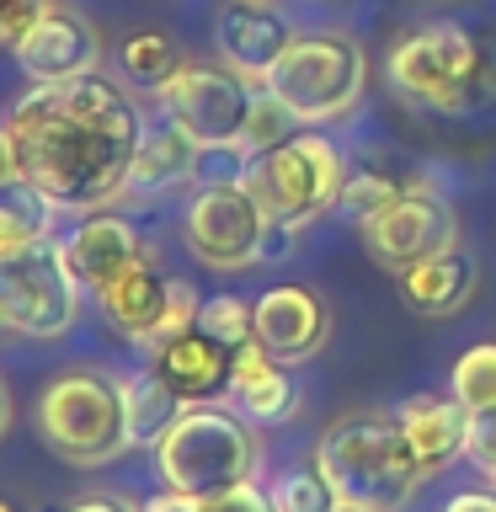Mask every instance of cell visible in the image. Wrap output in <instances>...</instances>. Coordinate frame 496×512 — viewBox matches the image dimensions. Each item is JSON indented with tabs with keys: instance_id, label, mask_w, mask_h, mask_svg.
<instances>
[{
	"instance_id": "1",
	"label": "cell",
	"mask_w": 496,
	"mask_h": 512,
	"mask_svg": "<svg viewBox=\"0 0 496 512\" xmlns=\"http://www.w3.org/2000/svg\"><path fill=\"white\" fill-rule=\"evenodd\" d=\"M6 128L16 134L27 182L54 208L86 214L128 192V166H134L144 118L123 86L91 70L75 80L27 86Z\"/></svg>"
},
{
	"instance_id": "2",
	"label": "cell",
	"mask_w": 496,
	"mask_h": 512,
	"mask_svg": "<svg viewBox=\"0 0 496 512\" xmlns=\"http://www.w3.org/2000/svg\"><path fill=\"white\" fill-rule=\"evenodd\" d=\"M315 470L326 475L336 502L358 512H400L427 480L395 411H352L331 422L315 443Z\"/></svg>"
},
{
	"instance_id": "3",
	"label": "cell",
	"mask_w": 496,
	"mask_h": 512,
	"mask_svg": "<svg viewBox=\"0 0 496 512\" xmlns=\"http://www.w3.org/2000/svg\"><path fill=\"white\" fill-rule=\"evenodd\" d=\"M390 86L427 112H475L496 102V54L454 22H427L390 48Z\"/></svg>"
},
{
	"instance_id": "4",
	"label": "cell",
	"mask_w": 496,
	"mask_h": 512,
	"mask_svg": "<svg viewBox=\"0 0 496 512\" xmlns=\"http://www.w3.org/2000/svg\"><path fill=\"white\" fill-rule=\"evenodd\" d=\"M256 464H262L256 422H246L240 411L214 406V400L182 406L171 432L155 443L160 480L187 496H219L230 486H246V480H256Z\"/></svg>"
},
{
	"instance_id": "5",
	"label": "cell",
	"mask_w": 496,
	"mask_h": 512,
	"mask_svg": "<svg viewBox=\"0 0 496 512\" xmlns=\"http://www.w3.org/2000/svg\"><path fill=\"white\" fill-rule=\"evenodd\" d=\"M38 432L59 459L96 470L128 454V411H123V384L96 374V368H70L48 379L38 395Z\"/></svg>"
},
{
	"instance_id": "6",
	"label": "cell",
	"mask_w": 496,
	"mask_h": 512,
	"mask_svg": "<svg viewBox=\"0 0 496 512\" xmlns=\"http://www.w3.org/2000/svg\"><path fill=\"white\" fill-rule=\"evenodd\" d=\"M262 86L278 96L304 128L336 123L363 102V86H368L363 43L352 38V32H336V27L294 38L283 48V59L267 70Z\"/></svg>"
},
{
	"instance_id": "7",
	"label": "cell",
	"mask_w": 496,
	"mask_h": 512,
	"mask_svg": "<svg viewBox=\"0 0 496 512\" xmlns=\"http://www.w3.org/2000/svg\"><path fill=\"white\" fill-rule=\"evenodd\" d=\"M240 182L256 192V203L267 208L272 224L304 230V224H315L320 214L336 208L347 187V160L326 134H288L283 144L251 155Z\"/></svg>"
},
{
	"instance_id": "8",
	"label": "cell",
	"mask_w": 496,
	"mask_h": 512,
	"mask_svg": "<svg viewBox=\"0 0 496 512\" xmlns=\"http://www.w3.org/2000/svg\"><path fill=\"white\" fill-rule=\"evenodd\" d=\"M75 315H80V283L64 267L59 240L0 256V331L54 342L75 326Z\"/></svg>"
},
{
	"instance_id": "9",
	"label": "cell",
	"mask_w": 496,
	"mask_h": 512,
	"mask_svg": "<svg viewBox=\"0 0 496 512\" xmlns=\"http://www.w3.org/2000/svg\"><path fill=\"white\" fill-rule=\"evenodd\" d=\"M182 235H187V246L203 267L240 272V267L267 262L272 219L246 182H208V187L192 192Z\"/></svg>"
},
{
	"instance_id": "10",
	"label": "cell",
	"mask_w": 496,
	"mask_h": 512,
	"mask_svg": "<svg viewBox=\"0 0 496 512\" xmlns=\"http://www.w3.org/2000/svg\"><path fill=\"white\" fill-rule=\"evenodd\" d=\"M251 102H256V80L235 75L230 64H182L160 86L166 118L187 139H198L203 150H240Z\"/></svg>"
},
{
	"instance_id": "11",
	"label": "cell",
	"mask_w": 496,
	"mask_h": 512,
	"mask_svg": "<svg viewBox=\"0 0 496 512\" xmlns=\"http://www.w3.org/2000/svg\"><path fill=\"white\" fill-rule=\"evenodd\" d=\"M358 230L368 240V256H374L384 272H400V267L422 262V256H438L448 246H459V214L432 182H406L400 198L368 224H358Z\"/></svg>"
},
{
	"instance_id": "12",
	"label": "cell",
	"mask_w": 496,
	"mask_h": 512,
	"mask_svg": "<svg viewBox=\"0 0 496 512\" xmlns=\"http://www.w3.org/2000/svg\"><path fill=\"white\" fill-rule=\"evenodd\" d=\"M11 54H16V64H22V75L32 86H48V80L91 75L96 64H102V38H96V27L75 6L54 0V6L27 27V38L16 43Z\"/></svg>"
},
{
	"instance_id": "13",
	"label": "cell",
	"mask_w": 496,
	"mask_h": 512,
	"mask_svg": "<svg viewBox=\"0 0 496 512\" xmlns=\"http://www.w3.org/2000/svg\"><path fill=\"white\" fill-rule=\"evenodd\" d=\"M251 310H256V342H262L278 363H304L326 347L331 315H326V304H320L315 288L278 283V288H267Z\"/></svg>"
},
{
	"instance_id": "14",
	"label": "cell",
	"mask_w": 496,
	"mask_h": 512,
	"mask_svg": "<svg viewBox=\"0 0 496 512\" xmlns=\"http://www.w3.org/2000/svg\"><path fill=\"white\" fill-rule=\"evenodd\" d=\"M171 283L176 278H166V272L155 267V256L144 251L139 262H128L112 283L96 288V304H102L107 326L118 331L123 342H134L139 352H150L160 320H166V310H171Z\"/></svg>"
},
{
	"instance_id": "15",
	"label": "cell",
	"mask_w": 496,
	"mask_h": 512,
	"mask_svg": "<svg viewBox=\"0 0 496 512\" xmlns=\"http://www.w3.org/2000/svg\"><path fill=\"white\" fill-rule=\"evenodd\" d=\"M214 43H219V59L235 75L262 86L267 70L283 59V48L294 43V32H288L283 11H272L267 0H230L214 22Z\"/></svg>"
},
{
	"instance_id": "16",
	"label": "cell",
	"mask_w": 496,
	"mask_h": 512,
	"mask_svg": "<svg viewBox=\"0 0 496 512\" xmlns=\"http://www.w3.org/2000/svg\"><path fill=\"white\" fill-rule=\"evenodd\" d=\"M150 368L171 384L187 406H203V400L230 395V374H235V347L214 342L208 331L192 326L187 336H176L160 352H150Z\"/></svg>"
},
{
	"instance_id": "17",
	"label": "cell",
	"mask_w": 496,
	"mask_h": 512,
	"mask_svg": "<svg viewBox=\"0 0 496 512\" xmlns=\"http://www.w3.org/2000/svg\"><path fill=\"white\" fill-rule=\"evenodd\" d=\"M59 256H64V267L75 272V283L96 294V288L112 283L128 262H139L144 240H139L134 224L118 219V214H91V219H80L75 230L59 240Z\"/></svg>"
},
{
	"instance_id": "18",
	"label": "cell",
	"mask_w": 496,
	"mask_h": 512,
	"mask_svg": "<svg viewBox=\"0 0 496 512\" xmlns=\"http://www.w3.org/2000/svg\"><path fill=\"white\" fill-rule=\"evenodd\" d=\"M395 283H400V299H406L411 315L443 320V315H459L464 304L475 299L480 272H475V262H470L459 246H448V251H438V256H422V262L400 267Z\"/></svg>"
},
{
	"instance_id": "19",
	"label": "cell",
	"mask_w": 496,
	"mask_h": 512,
	"mask_svg": "<svg viewBox=\"0 0 496 512\" xmlns=\"http://www.w3.org/2000/svg\"><path fill=\"white\" fill-rule=\"evenodd\" d=\"M395 422L406 432L411 454L422 459V470H443L448 459L464 454V432H470V411L454 395H406L395 406Z\"/></svg>"
},
{
	"instance_id": "20",
	"label": "cell",
	"mask_w": 496,
	"mask_h": 512,
	"mask_svg": "<svg viewBox=\"0 0 496 512\" xmlns=\"http://www.w3.org/2000/svg\"><path fill=\"white\" fill-rule=\"evenodd\" d=\"M230 400L240 406V416L256 427L283 422L299 411V384L288 379V363H278L262 342L235 352V374H230Z\"/></svg>"
},
{
	"instance_id": "21",
	"label": "cell",
	"mask_w": 496,
	"mask_h": 512,
	"mask_svg": "<svg viewBox=\"0 0 496 512\" xmlns=\"http://www.w3.org/2000/svg\"><path fill=\"white\" fill-rule=\"evenodd\" d=\"M198 155H203V144L187 139L171 118L144 128L139 150H134V166H128V192H171V187H182L187 176L198 171Z\"/></svg>"
},
{
	"instance_id": "22",
	"label": "cell",
	"mask_w": 496,
	"mask_h": 512,
	"mask_svg": "<svg viewBox=\"0 0 496 512\" xmlns=\"http://www.w3.org/2000/svg\"><path fill=\"white\" fill-rule=\"evenodd\" d=\"M118 384H123V411H128V443H134V448H150V454H155V443L171 432V422L182 416L187 400L176 395L150 363L118 374Z\"/></svg>"
},
{
	"instance_id": "23",
	"label": "cell",
	"mask_w": 496,
	"mask_h": 512,
	"mask_svg": "<svg viewBox=\"0 0 496 512\" xmlns=\"http://www.w3.org/2000/svg\"><path fill=\"white\" fill-rule=\"evenodd\" d=\"M54 240V203L43 198L32 182L0 192V256H16V251H32Z\"/></svg>"
},
{
	"instance_id": "24",
	"label": "cell",
	"mask_w": 496,
	"mask_h": 512,
	"mask_svg": "<svg viewBox=\"0 0 496 512\" xmlns=\"http://www.w3.org/2000/svg\"><path fill=\"white\" fill-rule=\"evenodd\" d=\"M182 48H176L166 32H134L123 48H118V70H123V80L128 86H144V91H155L160 96V86L182 70Z\"/></svg>"
},
{
	"instance_id": "25",
	"label": "cell",
	"mask_w": 496,
	"mask_h": 512,
	"mask_svg": "<svg viewBox=\"0 0 496 512\" xmlns=\"http://www.w3.org/2000/svg\"><path fill=\"white\" fill-rule=\"evenodd\" d=\"M448 395H454L464 411H491L496 406V342H475L470 352H459Z\"/></svg>"
},
{
	"instance_id": "26",
	"label": "cell",
	"mask_w": 496,
	"mask_h": 512,
	"mask_svg": "<svg viewBox=\"0 0 496 512\" xmlns=\"http://www.w3.org/2000/svg\"><path fill=\"white\" fill-rule=\"evenodd\" d=\"M400 176H384V171H347V187L336 198V214H347L352 224H368L374 214H384L395 198H400Z\"/></svg>"
},
{
	"instance_id": "27",
	"label": "cell",
	"mask_w": 496,
	"mask_h": 512,
	"mask_svg": "<svg viewBox=\"0 0 496 512\" xmlns=\"http://www.w3.org/2000/svg\"><path fill=\"white\" fill-rule=\"evenodd\" d=\"M198 331H208L214 342L240 352V347L256 342V310L240 294H214V299H203V310H198Z\"/></svg>"
},
{
	"instance_id": "28",
	"label": "cell",
	"mask_w": 496,
	"mask_h": 512,
	"mask_svg": "<svg viewBox=\"0 0 496 512\" xmlns=\"http://www.w3.org/2000/svg\"><path fill=\"white\" fill-rule=\"evenodd\" d=\"M294 128H304L294 112H288L278 96H272L267 86H256V102H251V118H246V134H240V155H262V150H272V144H283Z\"/></svg>"
},
{
	"instance_id": "29",
	"label": "cell",
	"mask_w": 496,
	"mask_h": 512,
	"mask_svg": "<svg viewBox=\"0 0 496 512\" xmlns=\"http://www.w3.org/2000/svg\"><path fill=\"white\" fill-rule=\"evenodd\" d=\"M267 496H272V507L278 512H336L342 502H336V491L326 486V475L315 470H288V475H278L267 486Z\"/></svg>"
},
{
	"instance_id": "30",
	"label": "cell",
	"mask_w": 496,
	"mask_h": 512,
	"mask_svg": "<svg viewBox=\"0 0 496 512\" xmlns=\"http://www.w3.org/2000/svg\"><path fill=\"white\" fill-rule=\"evenodd\" d=\"M464 459L480 475L496 470V406L491 411H470V432H464Z\"/></svg>"
},
{
	"instance_id": "31",
	"label": "cell",
	"mask_w": 496,
	"mask_h": 512,
	"mask_svg": "<svg viewBox=\"0 0 496 512\" xmlns=\"http://www.w3.org/2000/svg\"><path fill=\"white\" fill-rule=\"evenodd\" d=\"M54 6V0H0V48H16L27 38V27Z\"/></svg>"
},
{
	"instance_id": "32",
	"label": "cell",
	"mask_w": 496,
	"mask_h": 512,
	"mask_svg": "<svg viewBox=\"0 0 496 512\" xmlns=\"http://www.w3.org/2000/svg\"><path fill=\"white\" fill-rule=\"evenodd\" d=\"M203 512H278L272 507V496L256 486V480H246V486H230L219 496H203Z\"/></svg>"
},
{
	"instance_id": "33",
	"label": "cell",
	"mask_w": 496,
	"mask_h": 512,
	"mask_svg": "<svg viewBox=\"0 0 496 512\" xmlns=\"http://www.w3.org/2000/svg\"><path fill=\"white\" fill-rule=\"evenodd\" d=\"M27 182V171H22V150H16V134L6 123H0V192H11V187H22Z\"/></svg>"
},
{
	"instance_id": "34",
	"label": "cell",
	"mask_w": 496,
	"mask_h": 512,
	"mask_svg": "<svg viewBox=\"0 0 496 512\" xmlns=\"http://www.w3.org/2000/svg\"><path fill=\"white\" fill-rule=\"evenodd\" d=\"M59 512H139V502H128L118 491H86V496H75V502H64Z\"/></svg>"
},
{
	"instance_id": "35",
	"label": "cell",
	"mask_w": 496,
	"mask_h": 512,
	"mask_svg": "<svg viewBox=\"0 0 496 512\" xmlns=\"http://www.w3.org/2000/svg\"><path fill=\"white\" fill-rule=\"evenodd\" d=\"M139 512H203V496H187V491H160L150 502H139Z\"/></svg>"
},
{
	"instance_id": "36",
	"label": "cell",
	"mask_w": 496,
	"mask_h": 512,
	"mask_svg": "<svg viewBox=\"0 0 496 512\" xmlns=\"http://www.w3.org/2000/svg\"><path fill=\"white\" fill-rule=\"evenodd\" d=\"M443 512H496V486L491 491H454Z\"/></svg>"
},
{
	"instance_id": "37",
	"label": "cell",
	"mask_w": 496,
	"mask_h": 512,
	"mask_svg": "<svg viewBox=\"0 0 496 512\" xmlns=\"http://www.w3.org/2000/svg\"><path fill=\"white\" fill-rule=\"evenodd\" d=\"M6 427H11V390L0 384V438H6Z\"/></svg>"
},
{
	"instance_id": "38",
	"label": "cell",
	"mask_w": 496,
	"mask_h": 512,
	"mask_svg": "<svg viewBox=\"0 0 496 512\" xmlns=\"http://www.w3.org/2000/svg\"><path fill=\"white\" fill-rule=\"evenodd\" d=\"M0 512H16V507H11V502H6V496H0Z\"/></svg>"
},
{
	"instance_id": "39",
	"label": "cell",
	"mask_w": 496,
	"mask_h": 512,
	"mask_svg": "<svg viewBox=\"0 0 496 512\" xmlns=\"http://www.w3.org/2000/svg\"><path fill=\"white\" fill-rule=\"evenodd\" d=\"M336 512H358V507H336Z\"/></svg>"
},
{
	"instance_id": "40",
	"label": "cell",
	"mask_w": 496,
	"mask_h": 512,
	"mask_svg": "<svg viewBox=\"0 0 496 512\" xmlns=\"http://www.w3.org/2000/svg\"><path fill=\"white\" fill-rule=\"evenodd\" d=\"M486 480H491V486H496V470H491V475H486Z\"/></svg>"
}]
</instances>
